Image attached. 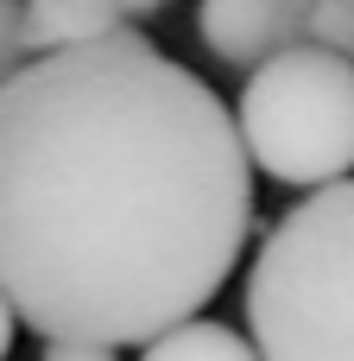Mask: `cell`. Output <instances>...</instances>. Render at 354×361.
Listing matches in <instances>:
<instances>
[{
  "label": "cell",
  "mask_w": 354,
  "mask_h": 361,
  "mask_svg": "<svg viewBox=\"0 0 354 361\" xmlns=\"http://www.w3.org/2000/svg\"><path fill=\"white\" fill-rule=\"evenodd\" d=\"M38 361H120L114 349H101V343H44V355Z\"/></svg>",
  "instance_id": "9c48e42d"
},
{
  "label": "cell",
  "mask_w": 354,
  "mask_h": 361,
  "mask_svg": "<svg viewBox=\"0 0 354 361\" xmlns=\"http://www.w3.org/2000/svg\"><path fill=\"white\" fill-rule=\"evenodd\" d=\"M317 0H203L196 32L228 70H266L272 57L304 44V19Z\"/></svg>",
  "instance_id": "277c9868"
},
{
  "label": "cell",
  "mask_w": 354,
  "mask_h": 361,
  "mask_svg": "<svg viewBox=\"0 0 354 361\" xmlns=\"http://www.w3.org/2000/svg\"><path fill=\"white\" fill-rule=\"evenodd\" d=\"M222 95L120 32L0 89V298L44 343H158L228 286L253 228Z\"/></svg>",
  "instance_id": "6da1fadb"
},
{
  "label": "cell",
  "mask_w": 354,
  "mask_h": 361,
  "mask_svg": "<svg viewBox=\"0 0 354 361\" xmlns=\"http://www.w3.org/2000/svg\"><path fill=\"white\" fill-rule=\"evenodd\" d=\"M120 32H127V19L108 0H25V57L95 51Z\"/></svg>",
  "instance_id": "5b68a950"
},
{
  "label": "cell",
  "mask_w": 354,
  "mask_h": 361,
  "mask_svg": "<svg viewBox=\"0 0 354 361\" xmlns=\"http://www.w3.org/2000/svg\"><path fill=\"white\" fill-rule=\"evenodd\" d=\"M25 70V0H0V89Z\"/></svg>",
  "instance_id": "ba28073f"
},
{
  "label": "cell",
  "mask_w": 354,
  "mask_h": 361,
  "mask_svg": "<svg viewBox=\"0 0 354 361\" xmlns=\"http://www.w3.org/2000/svg\"><path fill=\"white\" fill-rule=\"evenodd\" d=\"M247 159L285 190H329L354 171V63L298 44L247 76L234 108Z\"/></svg>",
  "instance_id": "3957f363"
},
{
  "label": "cell",
  "mask_w": 354,
  "mask_h": 361,
  "mask_svg": "<svg viewBox=\"0 0 354 361\" xmlns=\"http://www.w3.org/2000/svg\"><path fill=\"white\" fill-rule=\"evenodd\" d=\"M139 361H260V349H253L234 324H209V317H196V324H184V330L146 343V355H139Z\"/></svg>",
  "instance_id": "8992f818"
},
{
  "label": "cell",
  "mask_w": 354,
  "mask_h": 361,
  "mask_svg": "<svg viewBox=\"0 0 354 361\" xmlns=\"http://www.w3.org/2000/svg\"><path fill=\"white\" fill-rule=\"evenodd\" d=\"M304 44L354 63V0H317L310 19H304Z\"/></svg>",
  "instance_id": "52a82bcc"
},
{
  "label": "cell",
  "mask_w": 354,
  "mask_h": 361,
  "mask_svg": "<svg viewBox=\"0 0 354 361\" xmlns=\"http://www.w3.org/2000/svg\"><path fill=\"white\" fill-rule=\"evenodd\" d=\"M13 330H19V317H13V305L0 298V361L13 355Z\"/></svg>",
  "instance_id": "8fae6325"
},
{
  "label": "cell",
  "mask_w": 354,
  "mask_h": 361,
  "mask_svg": "<svg viewBox=\"0 0 354 361\" xmlns=\"http://www.w3.org/2000/svg\"><path fill=\"white\" fill-rule=\"evenodd\" d=\"M108 6H114L120 19H152V13H165L171 0H108Z\"/></svg>",
  "instance_id": "30bf717a"
},
{
  "label": "cell",
  "mask_w": 354,
  "mask_h": 361,
  "mask_svg": "<svg viewBox=\"0 0 354 361\" xmlns=\"http://www.w3.org/2000/svg\"><path fill=\"white\" fill-rule=\"evenodd\" d=\"M247 330L260 361H354V178L272 222L247 273Z\"/></svg>",
  "instance_id": "7a4b0ae2"
}]
</instances>
